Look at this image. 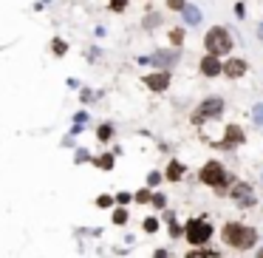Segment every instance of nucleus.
<instances>
[{
    "instance_id": "4",
    "label": "nucleus",
    "mask_w": 263,
    "mask_h": 258,
    "mask_svg": "<svg viewBox=\"0 0 263 258\" xmlns=\"http://www.w3.org/2000/svg\"><path fill=\"white\" fill-rule=\"evenodd\" d=\"M224 111H227L224 97H207V99H201V102L196 105L190 119H193V125H204V122H212V119L224 117Z\"/></svg>"
},
{
    "instance_id": "8",
    "label": "nucleus",
    "mask_w": 263,
    "mask_h": 258,
    "mask_svg": "<svg viewBox=\"0 0 263 258\" xmlns=\"http://www.w3.org/2000/svg\"><path fill=\"white\" fill-rule=\"evenodd\" d=\"M141 82H145V85L150 88L153 94H164L167 88H170V82H173V74L170 71H159V68H156V71L145 74V77H141Z\"/></svg>"
},
{
    "instance_id": "28",
    "label": "nucleus",
    "mask_w": 263,
    "mask_h": 258,
    "mask_svg": "<svg viewBox=\"0 0 263 258\" xmlns=\"http://www.w3.org/2000/svg\"><path fill=\"white\" fill-rule=\"evenodd\" d=\"M130 202H133L130 193H116V204H119V207H125V204H130Z\"/></svg>"
},
{
    "instance_id": "24",
    "label": "nucleus",
    "mask_w": 263,
    "mask_h": 258,
    "mask_svg": "<svg viewBox=\"0 0 263 258\" xmlns=\"http://www.w3.org/2000/svg\"><path fill=\"white\" fill-rule=\"evenodd\" d=\"M164 3H167V9H170V12H178V14H181L184 6H187V0H164Z\"/></svg>"
},
{
    "instance_id": "11",
    "label": "nucleus",
    "mask_w": 263,
    "mask_h": 258,
    "mask_svg": "<svg viewBox=\"0 0 263 258\" xmlns=\"http://www.w3.org/2000/svg\"><path fill=\"white\" fill-rule=\"evenodd\" d=\"M246 142V131L241 128L238 122H229L227 128H224V142H221V147H238Z\"/></svg>"
},
{
    "instance_id": "31",
    "label": "nucleus",
    "mask_w": 263,
    "mask_h": 258,
    "mask_svg": "<svg viewBox=\"0 0 263 258\" xmlns=\"http://www.w3.org/2000/svg\"><path fill=\"white\" fill-rule=\"evenodd\" d=\"M77 162H80V165H82V162H88V150H80V154H77Z\"/></svg>"
},
{
    "instance_id": "6",
    "label": "nucleus",
    "mask_w": 263,
    "mask_h": 258,
    "mask_svg": "<svg viewBox=\"0 0 263 258\" xmlns=\"http://www.w3.org/2000/svg\"><path fill=\"white\" fill-rule=\"evenodd\" d=\"M227 196L232 199V202L238 204L241 210H252V207L257 204V196H255V190H252L249 182H235L232 187H229Z\"/></svg>"
},
{
    "instance_id": "13",
    "label": "nucleus",
    "mask_w": 263,
    "mask_h": 258,
    "mask_svg": "<svg viewBox=\"0 0 263 258\" xmlns=\"http://www.w3.org/2000/svg\"><path fill=\"white\" fill-rule=\"evenodd\" d=\"M164 179H167V182H181V179H184V165H181V162L173 159L170 165H167V170H164Z\"/></svg>"
},
{
    "instance_id": "1",
    "label": "nucleus",
    "mask_w": 263,
    "mask_h": 258,
    "mask_svg": "<svg viewBox=\"0 0 263 258\" xmlns=\"http://www.w3.org/2000/svg\"><path fill=\"white\" fill-rule=\"evenodd\" d=\"M221 239H224V244H227V247H232V250L246 252V250H252V247L257 244V230L252 227V224L227 221L224 230H221Z\"/></svg>"
},
{
    "instance_id": "23",
    "label": "nucleus",
    "mask_w": 263,
    "mask_h": 258,
    "mask_svg": "<svg viewBox=\"0 0 263 258\" xmlns=\"http://www.w3.org/2000/svg\"><path fill=\"white\" fill-rule=\"evenodd\" d=\"M125 221H128V210L116 207V210H113V224H125Z\"/></svg>"
},
{
    "instance_id": "22",
    "label": "nucleus",
    "mask_w": 263,
    "mask_h": 258,
    "mask_svg": "<svg viewBox=\"0 0 263 258\" xmlns=\"http://www.w3.org/2000/svg\"><path fill=\"white\" fill-rule=\"evenodd\" d=\"M51 49H54V54H57V57H62V54L68 51V46H65V40H60V37H57L54 43H51Z\"/></svg>"
},
{
    "instance_id": "14",
    "label": "nucleus",
    "mask_w": 263,
    "mask_h": 258,
    "mask_svg": "<svg viewBox=\"0 0 263 258\" xmlns=\"http://www.w3.org/2000/svg\"><path fill=\"white\" fill-rule=\"evenodd\" d=\"M170 46L173 49H181L184 46V26H176V29L170 31Z\"/></svg>"
},
{
    "instance_id": "9",
    "label": "nucleus",
    "mask_w": 263,
    "mask_h": 258,
    "mask_svg": "<svg viewBox=\"0 0 263 258\" xmlns=\"http://www.w3.org/2000/svg\"><path fill=\"white\" fill-rule=\"evenodd\" d=\"M246 71H249V62H246L244 57L229 54L227 60H224V71H221V77H227V80H241V77H246Z\"/></svg>"
},
{
    "instance_id": "26",
    "label": "nucleus",
    "mask_w": 263,
    "mask_h": 258,
    "mask_svg": "<svg viewBox=\"0 0 263 258\" xmlns=\"http://www.w3.org/2000/svg\"><path fill=\"white\" fill-rule=\"evenodd\" d=\"M159 23H161L159 14H147V17H145V29H156Z\"/></svg>"
},
{
    "instance_id": "19",
    "label": "nucleus",
    "mask_w": 263,
    "mask_h": 258,
    "mask_svg": "<svg viewBox=\"0 0 263 258\" xmlns=\"http://www.w3.org/2000/svg\"><path fill=\"white\" fill-rule=\"evenodd\" d=\"M150 204H153L156 210H164L167 207V196L164 193H153V196H150Z\"/></svg>"
},
{
    "instance_id": "34",
    "label": "nucleus",
    "mask_w": 263,
    "mask_h": 258,
    "mask_svg": "<svg viewBox=\"0 0 263 258\" xmlns=\"http://www.w3.org/2000/svg\"><path fill=\"white\" fill-rule=\"evenodd\" d=\"M255 258H263V247H260V250H257V252H255Z\"/></svg>"
},
{
    "instance_id": "32",
    "label": "nucleus",
    "mask_w": 263,
    "mask_h": 258,
    "mask_svg": "<svg viewBox=\"0 0 263 258\" xmlns=\"http://www.w3.org/2000/svg\"><path fill=\"white\" fill-rule=\"evenodd\" d=\"M153 258H170V252H167V250H156Z\"/></svg>"
},
{
    "instance_id": "27",
    "label": "nucleus",
    "mask_w": 263,
    "mask_h": 258,
    "mask_svg": "<svg viewBox=\"0 0 263 258\" xmlns=\"http://www.w3.org/2000/svg\"><path fill=\"white\" fill-rule=\"evenodd\" d=\"M235 17H238V20L246 17V3H244V0H238V3H235Z\"/></svg>"
},
{
    "instance_id": "25",
    "label": "nucleus",
    "mask_w": 263,
    "mask_h": 258,
    "mask_svg": "<svg viewBox=\"0 0 263 258\" xmlns=\"http://www.w3.org/2000/svg\"><path fill=\"white\" fill-rule=\"evenodd\" d=\"M161 179H164V176H161L159 170H150V173H147V187H156V184H159Z\"/></svg>"
},
{
    "instance_id": "17",
    "label": "nucleus",
    "mask_w": 263,
    "mask_h": 258,
    "mask_svg": "<svg viewBox=\"0 0 263 258\" xmlns=\"http://www.w3.org/2000/svg\"><path fill=\"white\" fill-rule=\"evenodd\" d=\"M93 165L102 167V170H110V167H113V154H102L99 159H93Z\"/></svg>"
},
{
    "instance_id": "20",
    "label": "nucleus",
    "mask_w": 263,
    "mask_h": 258,
    "mask_svg": "<svg viewBox=\"0 0 263 258\" xmlns=\"http://www.w3.org/2000/svg\"><path fill=\"white\" fill-rule=\"evenodd\" d=\"M150 196H153V193H150V187H145V190H139L133 196V202H139V204H150Z\"/></svg>"
},
{
    "instance_id": "35",
    "label": "nucleus",
    "mask_w": 263,
    "mask_h": 258,
    "mask_svg": "<svg viewBox=\"0 0 263 258\" xmlns=\"http://www.w3.org/2000/svg\"><path fill=\"white\" fill-rule=\"evenodd\" d=\"M260 182H263V170H260Z\"/></svg>"
},
{
    "instance_id": "21",
    "label": "nucleus",
    "mask_w": 263,
    "mask_h": 258,
    "mask_svg": "<svg viewBox=\"0 0 263 258\" xmlns=\"http://www.w3.org/2000/svg\"><path fill=\"white\" fill-rule=\"evenodd\" d=\"M167 233H170V239H181L184 227H181V224H176V219H170V230H167Z\"/></svg>"
},
{
    "instance_id": "12",
    "label": "nucleus",
    "mask_w": 263,
    "mask_h": 258,
    "mask_svg": "<svg viewBox=\"0 0 263 258\" xmlns=\"http://www.w3.org/2000/svg\"><path fill=\"white\" fill-rule=\"evenodd\" d=\"M181 17H184V26H198L204 20L201 9L196 6V3H187V6L181 9Z\"/></svg>"
},
{
    "instance_id": "15",
    "label": "nucleus",
    "mask_w": 263,
    "mask_h": 258,
    "mask_svg": "<svg viewBox=\"0 0 263 258\" xmlns=\"http://www.w3.org/2000/svg\"><path fill=\"white\" fill-rule=\"evenodd\" d=\"M97 136H99V142H110V139H113V125H110V122L99 125V128H97Z\"/></svg>"
},
{
    "instance_id": "3",
    "label": "nucleus",
    "mask_w": 263,
    "mask_h": 258,
    "mask_svg": "<svg viewBox=\"0 0 263 258\" xmlns=\"http://www.w3.org/2000/svg\"><path fill=\"white\" fill-rule=\"evenodd\" d=\"M235 49V37L232 31L227 29V26H212V29H207V34H204V54H215V57H229Z\"/></svg>"
},
{
    "instance_id": "10",
    "label": "nucleus",
    "mask_w": 263,
    "mask_h": 258,
    "mask_svg": "<svg viewBox=\"0 0 263 258\" xmlns=\"http://www.w3.org/2000/svg\"><path fill=\"white\" fill-rule=\"evenodd\" d=\"M198 71H201V77H207V80H215V77H221V71H224V60L215 54H204L201 60H198Z\"/></svg>"
},
{
    "instance_id": "33",
    "label": "nucleus",
    "mask_w": 263,
    "mask_h": 258,
    "mask_svg": "<svg viewBox=\"0 0 263 258\" xmlns=\"http://www.w3.org/2000/svg\"><path fill=\"white\" fill-rule=\"evenodd\" d=\"M257 37H260V40H263V20H260V23H257Z\"/></svg>"
},
{
    "instance_id": "18",
    "label": "nucleus",
    "mask_w": 263,
    "mask_h": 258,
    "mask_svg": "<svg viewBox=\"0 0 263 258\" xmlns=\"http://www.w3.org/2000/svg\"><path fill=\"white\" fill-rule=\"evenodd\" d=\"M141 227H145V233H150V235H153V233H159V219H153V216H147Z\"/></svg>"
},
{
    "instance_id": "2",
    "label": "nucleus",
    "mask_w": 263,
    "mask_h": 258,
    "mask_svg": "<svg viewBox=\"0 0 263 258\" xmlns=\"http://www.w3.org/2000/svg\"><path fill=\"white\" fill-rule=\"evenodd\" d=\"M198 182L212 187L218 196H227L229 187L235 184V179H232V173H227V167L221 165L218 159H209V162H204V167L198 170Z\"/></svg>"
},
{
    "instance_id": "29",
    "label": "nucleus",
    "mask_w": 263,
    "mask_h": 258,
    "mask_svg": "<svg viewBox=\"0 0 263 258\" xmlns=\"http://www.w3.org/2000/svg\"><path fill=\"white\" fill-rule=\"evenodd\" d=\"M110 9L113 12H125L128 9V0H110Z\"/></svg>"
},
{
    "instance_id": "5",
    "label": "nucleus",
    "mask_w": 263,
    "mask_h": 258,
    "mask_svg": "<svg viewBox=\"0 0 263 258\" xmlns=\"http://www.w3.org/2000/svg\"><path fill=\"white\" fill-rule=\"evenodd\" d=\"M212 235H215V230L207 219H190L184 224V239H187L190 247H204Z\"/></svg>"
},
{
    "instance_id": "7",
    "label": "nucleus",
    "mask_w": 263,
    "mask_h": 258,
    "mask_svg": "<svg viewBox=\"0 0 263 258\" xmlns=\"http://www.w3.org/2000/svg\"><path fill=\"white\" fill-rule=\"evenodd\" d=\"M178 57H181L178 49H161V51H156V54H150V57H141L139 62H145V66H156L159 71H173V66L178 62Z\"/></svg>"
},
{
    "instance_id": "30",
    "label": "nucleus",
    "mask_w": 263,
    "mask_h": 258,
    "mask_svg": "<svg viewBox=\"0 0 263 258\" xmlns=\"http://www.w3.org/2000/svg\"><path fill=\"white\" fill-rule=\"evenodd\" d=\"M113 202H116V199H110V196H99V199H97V204H99V207H110Z\"/></svg>"
},
{
    "instance_id": "16",
    "label": "nucleus",
    "mask_w": 263,
    "mask_h": 258,
    "mask_svg": "<svg viewBox=\"0 0 263 258\" xmlns=\"http://www.w3.org/2000/svg\"><path fill=\"white\" fill-rule=\"evenodd\" d=\"M252 122H255L257 128H263V102L252 105Z\"/></svg>"
}]
</instances>
